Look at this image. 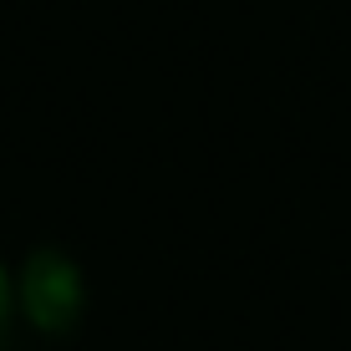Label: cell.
Masks as SVG:
<instances>
[{
    "instance_id": "cell-1",
    "label": "cell",
    "mask_w": 351,
    "mask_h": 351,
    "mask_svg": "<svg viewBox=\"0 0 351 351\" xmlns=\"http://www.w3.org/2000/svg\"><path fill=\"white\" fill-rule=\"evenodd\" d=\"M82 306H87V280H82V265L66 250L26 255V265L16 270V311L36 331L66 336L82 321Z\"/></svg>"
},
{
    "instance_id": "cell-2",
    "label": "cell",
    "mask_w": 351,
    "mask_h": 351,
    "mask_svg": "<svg viewBox=\"0 0 351 351\" xmlns=\"http://www.w3.org/2000/svg\"><path fill=\"white\" fill-rule=\"evenodd\" d=\"M10 311H16V275H10L5 265H0V331H5Z\"/></svg>"
}]
</instances>
